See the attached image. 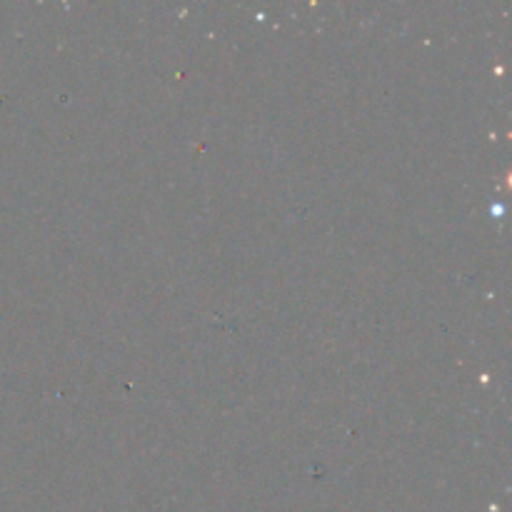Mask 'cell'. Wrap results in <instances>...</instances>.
Masks as SVG:
<instances>
[]
</instances>
